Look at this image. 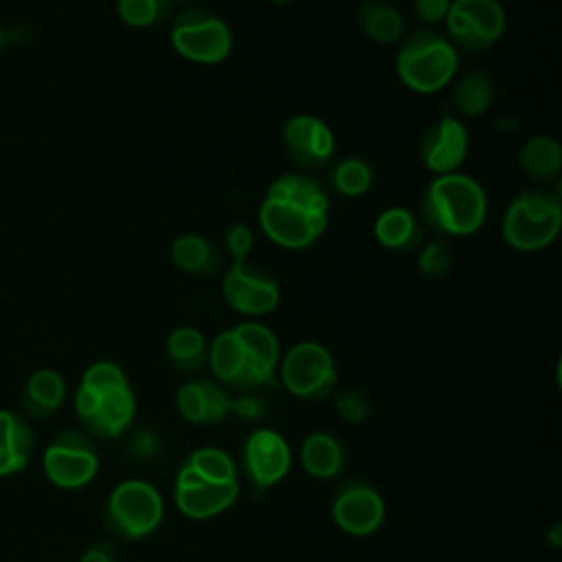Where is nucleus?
I'll return each instance as SVG.
<instances>
[{
    "mask_svg": "<svg viewBox=\"0 0 562 562\" xmlns=\"http://www.w3.org/2000/svg\"><path fill=\"white\" fill-rule=\"evenodd\" d=\"M450 9V0H415V11L417 15L428 22V24H435V22H441L446 20V13Z\"/></svg>",
    "mask_w": 562,
    "mask_h": 562,
    "instance_id": "obj_38",
    "label": "nucleus"
},
{
    "mask_svg": "<svg viewBox=\"0 0 562 562\" xmlns=\"http://www.w3.org/2000/svg\"><path fill=\"white\" fill-rule=\"evenodd\" d=\"M373 233L375 239L389 250H411L419 244L422 226L408 209L391 206L378 215Z\"/></svg>",
    "mask_w": 562,
    "mask_h": 562,
    "instance_id": "obj_24",
    "label": "nucleus"
},
{
    "mask_svg": "<svg viewBox=\"0 0 562 562\" xmlns=\"http://www.w3.org/2000/svg\"><path fill=\"white\" fill-rule=\"evenodd\" d=\"M485 213V191L468 173H441L430 180L422 195V215L439 235H472L481 228Z\"/></svg>",
    "mask_w": 562,
    "mask_h": 562,
    "instance_id": "obj_1",
    "label": "nucleus"
},
{
    "mask_svg": "<svg viewBox=\"0 0 562 562\" xmlns=\"http://www.w3.org/2000/svg\"><path fill=\"white\" fill-rule=\"evenodd\" d=\"M259 226L270 241L283 248H305L321 237L327 226V215L292 202L263 198L259 206Z\"/></svg>",
    "mask_w": 562,
    "mask_h": 562,
    "instance_id": "obj_8",
    "label": "nucleus"
},
{
    "mask_svg": "<svg viewBox=\"0 0 562 562\" xmlns=\"http://www.w3.org/2000/svg\"><path fill=\"white\" fill-rule=\"evenodd\" d=\"M562 149L551 136H533L520 149V167L533 182H549L558 176Z\"/></svg>",
    "mask_w": 562,
    "mask_h": 562,
    "instance_id": "obj_26",
    "label": "nucleus"
},
{
    "mask_svg": "<svg viewBox=\"0 0 562 562\" xmlns=\"http://www.w3.org/2000/svg\"><path fill=\"white\" fill-rule=\"evenodd\" d=\"M329 182L340 195L356 198V195H362L364 191H369V187L373 182V171L360 158H342L331 167Z\"/></svg>",
    "mask_w": 562,
    "mask_h": 562,
    "instance_id": "obj_30",
    "label": "nucleus"
},
{
    "mask_svg": "<svg viewBox=\"0 0 562 562\" xmlns=\"http://www.w3.org/2000/svg\"><path fill=\"white\" fill-rule=\"evenodd\" d=\"M33 450V432L11 411H0V476L13 474L29 463Z\"/></svg>",
    "mask_w": 562,
    "mask_h": 562,
    "instance_id": "obj_20",
    "label": "nucleus"
},
{
    "mask_svg": "<svg viewBox=\"0 0 562 562\" xmlns=\"http://www.w3.org/2000/svg\"><path fill=\"white\" fill-rule=\"evenodd\" d=\"M173 48L198 64H220L233 46L231 29L202 7L182 9L171 26Z\"/></svg>",
    "mask_w": 562,
    "mask_h": 562,
    "instance_id": "obj_5",
    "label": "nucleus"
},
{
    "mask_svg": "<svg viewBox=\"0 0 562 562\" xmlns=\"http://www.w3.org/2000/svg\"><path fill=\"white\" fill-rule=\"evenodd\" d=\"M167 7L169 2L165 0H119L116 4L121 20L127 26H136V29H145L158 22L162 11H167Z\"/></svg>",
    "mask_w": 562,
    "mask_h": 562,
    "instance_id": "obj_32",
    "label": "nucleus"
},
{
    "mask_svg": "<svg viewBox=\"0 0 562 562\" xmlns=\"http://www.w3.org/2000/svg\"><path fill=\"white\" fill-rule=\"evenodd\" d=\"M165 2H171V0H165Z\"/></svg>",
    "mask_w": 562,
    "mask_h": 562,
    "instance_id": "obj_43",
    "label": "nucleus"
},
{
    "mask_svg": "<svg viewBox=\"0 0 562 562\" xmlns=\"http://www.w3.org/2000/svg\"><path fill=\"white\" fill-rule=\"evenodd\" d=\"M237 494H239L237 481H228V483L200 481L195 485H184L173 490L178 509L193 520H204L222 514L235 503Z\"/></svg>",
    "mask_w": 562,
    "mask_h": 562,
    "instance_id": "obj_16",
    "label": "nucleus"
},
{
    "mask_svg": "<svg viewBox=\"0 0 562 562\" xmlns=\"http://www.w3.org/2000/svg\"><path fill=\"white\" fill-rule=\"evenodd\" d=\"M248 358V386H263L274 382L281 360L279 340L272 329L257 321H244L233 327Z\"/></svg>",
    "mask_w": 562,
    "mask_h": 562,
    "instance_id": "obj_15",
    "label": "nucleus"
},
{
    "mask_svg": "<svg viewBox=\"0 0 562 562\" xmlns=\"http://www.w3.org/2000/svg\"><path fill=\"white\" fill-rule=\"evenodd\" d=\"M222 296L239 314L263 316L279 305L281 290L263 270L246 261H235L222 279Z\"/></svg>",
    "mask_w": 562,
    "mask_h": 562,
    "instance_id": "obj_10",
    "label": "nucleus"
},
{
    "mask_svg": "<svg viewBox=\"0 0 562 562\" xmlns=\"http://www.w3.org/2000/svg\"><path fill=\"white\" fill-rule=\"evenodd\" d=\"M136 402L132 389L125 384L121 389H114L110 393L99 395L97 413L86 422L90 432L99 437H119L134 419Z\"/></svg>",
    "mask_w": 562,
    "mask_h": 562,
    "instance_id": "obj_18",
    "label": "nucleus"
},
{
    "mask_svg": "<svg viewBox=\"0 0 562 562\" xmlns=\"http://www.w3.org/2000/svg\"><path fill=\"white\" fill-rule=\"evenodd\" d=\"M169 360L182 371H195L206 360V340L195 327H178L167 338Z\"/></svg>",
    "mask_w": 562,
    "mask_h": 562,
    "instance_id": "obj_28",
    "label": "nucleus"
},
{
    "mask_svg": "<svg viewBox=\"0 0 562 562\" xmlns=\"http://www.w3.org/2000/svg\"><path fill=\"white\" fill-rule=\"evenodd\" d=\"M279 362L283 386L301 400H321L336 386L334 358L321 342H296Z\"/></svg>",
    "mask_w": 562,
    "mask_h": 562,
    "instance_id": "obj_6",
    "label": "nucleus"
},
{
    "mask_svg": "<svg viewBox=\"0 0 562 562\" xmlns=\"http://www.w3.org/2000/svg\"><path fill=\"white\" fill-rule=\"evenodd\" d=\"M384 512L380 492L367 481L345 483L331 503L334 522L351 536H369L378 531L384 520Z\"/></svg>",
    "mask_w": 562,
    "mask_h": 562,
    "instance_id": "obj_11",
    "label": "nucleus"
},
{
    "mask_svg": "<svg viewBox=\"0 0 562 562\" xmlns=\"http://www.w3.org/2000/svg\"><path fill=\"white\" fill-rule=\"evenodd\" d=\"M241 459L248 479L263 490L279 483L288 474L292 454L288 441L277 430L259 428L248 435Z\"/></svg>",
    "mask_w": 562,
    "mask_h": 562,
    "instance_id": "obj_13",
    "label": "nucleus"
},
{
    "mask_svg": "<svg viewBox=\"0 0 562 562\" xmlns=\"http://www.w3.org/2000/svg\"><path fill=\"white\" fill-rule=\"evenodd\" d=\"M272 2H288V0H272Z\"/></svg>",
    "mask_w": 562,
    "mask_h": 562,
    "instance_id": "obj_42",
    "label": "nucleus"
},
{
    "mask_svg": "<svg viewBox=\"0 0 562 562\" xmlns=\"http://www.w3.org/2000/svg\"><path fill=\"white\" fill-rule=\"evenodd\" d=\"M165 505L158 490L138 479L119 483L105 505V520L110 529L127 540L149 536L162 520Z\"/></svg>",
    "mask_w": 562,
    "mask_h": 562,
    "instance_id": "obj_4",
    "label": "nucleus"
},
{
    "mask_svg": "<svg viewBox=\"0 0 562 562\" xmlns=\"http://www.w3.org/2000/svg\"><path fill=\"white\" fill-rule=\"evenodd\" d=\"M231 395L215 382H206V424H220L231 413Z\"/></svg>",
    "mask_w": 562,
    "mask_h": 562,
    "instance_id": "obj_36",
    "label": "nucleus"
},
{
    "mask_svg": "<svg viewBox=\"0 0 562 562\" xmlns=\"http://www.w3.org/2000/svg\"><path fill=\"white\" fill-rule=\"evenodd\" d=\"M465 151H468V132L463 123L450 114L432 123L424 132L419 143L422 162L437 176L457 171L465 158Z\"/></svg>",
    "mask_w": 562,
    "mask_h": 562,
    "instance_id": "obj_14",
    "label": "nucleus"
},
{
    "mask_svg": "<svg viewBox=\"0 0 562 562\" xmlns=\"http://www.w3.org/2000/svg\"><path fill=\"white\" fill-rule=\"evenodd\" d=\"M231 411H235L239 415H246V417H257L261 413V404L255 397H239V400L233 402Z\"/></svg>",
    "mask_w": 562,
    "mask_h": 562,
    "instance_id": "obj_40",
    "label": "nucleus"
},
{
    "mask_svg": "<svg viewBox=\"0 0 562 562\" xmlns=\"http://www.w3.org/2000/svg\"><path fill=\"white\" fill-rule=\"evenodd\" d=\"M184 463L191 465L209 483L237 481V468H235L233 459L220 448H213V446L198 448L187 457Z\"/></svg>",
    "mask_w": 562,
    "mask_h": 562,
    "instance_id": "obj_29",
    "label": "nucleus"
},
{
    "mask_svg": "<svg viewBox=\"0 0 562 562\" xmlns=\"http://www.w3.org/2000/svg\"><path fill=\"white\" fill-rule=\"evenodd\" d=\"M79 562H114V551L108 544H94L83 551Z\"/></svg>",
    "mask_w": 562,
    "mask_h": 562,
    "instance_id": "obj_39",
    "label": "nucleus"
},
{
    "mask_svg": "<svg viewBox=\"0 0 562 562\" xmlns=\"http://www.w3.org/2000/svg\"><path fill=\"white\" fill-rule=\"evenodd\" d=\"M226 246L235 261H246V255L250 252V246H252L250 228L244 224H233L226 231Z\"/></svg>",
    "mask_w": 562,
    "mask_h": 562,
    "instance_id": "obj_37",
    "label": "nucleus"
},
{
    "mask_svg": "<svg viewBox=\"0 0 562 562\" xmlns=\"http://www.w3.org/2000/svg\"><path fill=\"white\" fill-rule=\"evenodd\" d=\"M66 384L55 369H37L24 386V408L35 417H46L64 402Z\"/></svg>",
    "mask_w": 562,
    "mask_h": 562,
    "instance_id": "obj_25",
    "label": "nucleus"
},
{
    "mask_svg": "<svg viewBox=\"0 0 562 562\" xmlns=\"http://www.w3.org/2000/svg\"><path fill=\"white\" fill-rule=\"evenodd\" d=\"M560 222V198L547 189H527L507 206L503 237L518 250H540L555 239Z\"/></svg>",
    "mask_w": 562,
    "mask_h": 562,
    "instance_id": "obj_3",
    "label": "nucleus"
},
{
    "mask_svg": "<svg viewBox=\"0 0 562 562\" xmlns=\"http://www.w3.org/2000/svg\"><path fill=\"white\" fill-rule=\"evenodd\" d=\"M336 411L349 422L358 424L369 413V400L360 391H342L336 397Z\"/></svg>",
    "mask_w": 562,
    "mask_h": 562,
    "instance_id": "obj_35",
    "label": "nucleus"
},
{
    "mask_svg": "<svg viewBox=\"0 0 562 562\" xmlns=\"http://www.w3.org/2000/svg\"><path fill=\"white\" fill-rule=\"evenodd\" d=\"M283 145L296 167L314 171L331 160L336 140L321 119L312 114H296L283 125Z\"/></svg>",
    "mask_w": 562,
    "mask_h": 562,
    "instance_id": "obj_12",
    "label": "nucleus"
},
{
    "mask_svg": "<svg viewBox=\"0 0 562 562\" xmlns=\"http://www.w3.org/2000/svg\"><path fill=\"white\" fill-rule=\"evenodd\" d=\"M169 257L176 268L195 277H209L222 268V252L217 250V246L195 233L176 237L171 241Z\"/></svg>",
    "mask_w": 562,
    "mask_h": 562,
    "instance_id": "obj_19",
    "label": "nucleus"
},
{
    "mask_svg": "<svg viewBox=\"0 0 562 562\" xmlns=\"http://www.w3.org/2000/svg\"><path fill=\"white\" fill-rule=\"evenodd\" d=\"M301 463L314 479H334L345 468V448L329 432H312L301 446Z\"/></svg>",
    "mask_w": 562,
    "mask_h": 562,
    "instance_id": "obj_21",
    "label": "nucleus"
},
{
    "mask_svg": "<svg viewBox=\"0 0 562 562\" xmlns=\"http://www.w3.org/2000/svg\"><path fill=\"white\" fill-rule=\"evenodd\" d=\"M180 415L191 424H206V380L184 382L176 393Z\"/></svg>",
    "mask_w": 562,
    "mask_h": 562,
    "instance_id": "obj_31",
    "label": "nucleus"
},
{
    "mask_svg": "<svg viewBox=\"0 0 562 562\" xmlns=\"http://www.w3.org/2000/svg\"><path fill=\"white\" fill-rule=\"evenodd\" d=\"M457 66V46L448 35L435 29H419L411 33L395 57V70L402 83L422 94L446 88L454 79Z\"/></svg>",
    "mask_w": 562,
    "mask_h": 562,
    "instance_id": "obj_2",
    "label": "nucleus"
},
{
    "mask_svg": "<svg viewBox=\"0 0 562 562\" xmlns=\"http://www.w3.org/2000/svg\"><path fill=\"white\" fill-rule=\"evenodd\" d=\"M125 384H127V378H125L123 369L110 360H99V362L90 364L81 378V386H88L99 395L121 389Z\"/></svg>",
    "mask_w": 562,
    "mask_h": 562,
    "instance_id": "obj_33",
    "label": "nucleus"
},
{
    "mask_svg": "<svg viewBox=\"0 0 562 562\" xmlns=\"http://www.w3.org/2000/svg\"><path fill=\"white\" fill-rule=\"evenodd\" d=\"M206 360L220 382L239 389L248 386V358L233 329H226L213 338L211 349H206Z\"/></svg>",
    "mask_w": 562,
    "mask_h": 562,
    "instance_id": "obj_17",
    "label": "nucleus"
},
{
    "mask_svg": "<svg viewBox=\"0 0 562 562\" xmlns=\"http://www.w3.org/2000/svg\"><path fill=\"white\" fill-rule=\"evenodd\" d=\"M362 33L375 44H395L402 40L406 20L397 7L384 0H367L358 9Z\"/></svg>",
    "mask_w": 562,
    "mask_h": 562,
    "instance_id": "obj_23",
    "label": "nucleus"
},
{
    "mask_svg": "<svg viewBox=\"0 0 562 562\" xmlns=\"http://www.w3.org/2000/svg\"><path fill=\"white\" fill-rule=\"evenodd\" d=\"M97 470V452L90 439L77 430L61 432L44 452L46 476L64 490L83 487L94 479Z\"/></svg>",
    "mask_w": 562,
    "mask_h": 562,
    "instance_id": "obj_9",
    "label": "nucleus"
},
{
    "mask_svg": "<svg viewBox=\"0 0 562 562\" xmlns=\"http://www.w3.org/2000/svg\"><path fill=\"white\" fill-rule=\"evenodd\" d=\"M492 101H494V83H492V77L483 70H472L463 75L452 90V103L463 116L485 114Z\"/></svg>",
    "mask_w": 562,
    "mask_h": 562,
    "instance_id": "obj_27",
    "label": "nucleus"
},
{
    "mask_svg": "<svg viewBox=\"0 0 562 562\" xmlns=\"http://www.w3.org/2000/svg\"><path fill=\"white\" fill-rule=\"evenodd\" d=\"M417 266L428 277H443L452 266V250L443 239H432L417 257Z\"/></svg>",
    "mask_w": 562,
    "mask_h": 562,
    "instance_id": "obj_34",
    "label": "nucleus"
},
{
    "mask_svg": "<svg viewBox=\"0 0 562 562\" xmlns=\"http://www.w3.org/2000/svg\"><path fill=\"white\" fill-rule=\"evenodd\" d=\"M4 48H7V33H4V29L0 26V55L4 53Z\"/></svg>",
    "mask_w": 562,
    "mask_h": 562,
    "instance_id": "obj_41",
    "label": "nucleus"
},
{
    "mask_svg": "<svg viewBox=\"0 0 562 562\" xmlns=\"http://www.w3.org/2000/svg\"><path fill=\"white\" fill-rule=\"evenodd\" d=\"M266 198L292 202V204H299L303 209L325 213V215L329 211L327 191L323 189V184L316 178H312L307 173H283V176H279L270 184Z\"/></svg>",
    "mask_w": 562,
    "mask_h": 562,
    "instance_id": "obj_22",
    "label": "nucleus"
},
{
    "mask_svg": "<svg viewBox=\"0 0 562 562\" xmlns=\"http://www.w3.org/2000/svg\"><path fill=\"white\" fill-rule=\"evenodd\" d=\"M448 40L468 50H483L505 31V11L498 0H452L446 13Z\"/></svg>",
    "mask_w": 562,
    "mask_h": 562,
    "instance_id": "obj_7",
    "label": "nucleus"
}]
</instances>
